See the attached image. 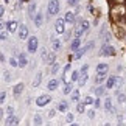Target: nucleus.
Returning a JSON list of instances; mask_svg holds the SVG:
<instances>
[{
  "instance_id": "obj_1",
  "label": "nucleus",
  "mask_w": 126,
  "mask_h": 126,
  "mask_svg": "<svg viewBox=\"0 0 126 126\" xmlns=\"http://www.w3.org/2000/svg\"><path fill=\"white\" fill-rule=\"evenodd\" d=\"M28 42H27V48H28V53H36L37 48H39V41H37L36 36H30L27 37Z\"/></svg>"
},
{
  "instance_id": "obj_2",
  "label": "nucleus",
  "mask_w": 126,
  "mask_h": 126,
  "mask_svg": "<svg viewBox=\"0 0 126 126\" xmlns=\"http://www.w3.org/2000/svg\"><path fill=\"white\" fill-rule=\"evenodd\" d=\"M47 11L50 16H56L59 13V0H50L48 6H47Z\"/></svg>"
},
{
  "instance_id": "obj_3",
  "label": "nucleus",
  "mask_w": 126,
  "mask_h": 126,
  "mask_svg": "<svg viewBox=\"0 0 126 126\" xmlns=\"http://www.w3.org/2000/svg\"><path fill=\"white\" fill-rule=\"evenodd\" d=\"M100 55H101V56H114V55H115V50H114L112 45L104 44V45L101 47V50H100Z\"/></svg>"
},
{
  "instance_id": "obj_4",
  "label": "nucleus",
  "mask_w": 126,
  "mask_h": 126,
  "mask_svg": "<svg viewBox=\"0 0 126 126\" xmlns=\"http://www.w3.org/2000/svg\"><path fill=\"white\" fill-rule=\"evenodd\" d=\"M50 101H51V96L50 95H41L39 98H36V104L39 106V108H44V106H47Z\"/></svg>"
},
{
  "instance_id": "obj_5",
  "label": "nucleus",
  "mask_w": 126,
  "mask_h": 126,
  "mask_svg": "<svg viewBox=\"0 0 126 126\" xmlns=\"http://www.w3.org/2000/svg\"><path fill=\"white\" fill-rule=\"evenodd\" d=\"M55 30L58 34H62V33L65 31V22H64V19H58V20L55 22Z\"/></svg>"
},
{
  "instance_id": "obj_6",
  "label": "nucleus",
  "mask_w": 126,
  "mask_h": 126,
  "mask_svg": "<svg viewBox=\"0 0 126 126\" xmlns=\"http://www.w3.org/2000/svg\"><path fill=\"white\" fill-rule=\"evenodd\" d=\"M17 34H19V39H27L28 37V27L22 23V25L17 28Z\"/></svg>"
},
{
  "instance_id": "obj_7",
  "label": "nucleus",
  "mask_w": 126,
  "mask_h": 126,
  "mask_svg": "<svg viewBox=\"0 0 126 126\" xmlns=\"http://www.w3.org/2000/svg\"><path fill=\"white\" fill-rule=\"evenodd\" d=\"M5 28L8 30V33H16L17 28H19V23L16 20H9V22L5 23Z\"/></svg>"
},
{
  "instance_id": "obj_8",
  "label": "nucleus",
  "mask_w": 126,
  "mask_h": 126,
  "mask_svg": "<svg viewBox=\"0 0 126 126\" xmlns=\"http://www.w3.org/2000/svg\"><path fill=\"white\" fill-rule=\"evenodd\" d=\"M17 64L20 69H23V67H27L28 65V59H27V55L25 53H19V56H17Z\"/></svg>"
},
{
  "instance_id": "obj_9",
  "label": "nucleus",
  "mask_w": 126,
  "mask_h": 126,
  "mask_svg": "<svg viewBox=\"0 0 126 126\" xmlns=\"http://www.w3.org/2000/svg\"><path fill=\"white\" fill-rule=\"evenodd\" d=\"M75 20H76V14L73 11H67L65 17H64V22L65 23H75Z\"/></svg>"
},
{
  "instance_id": "obj_10",
  "label": "nucleus",
  "mask_w": 126,
  "mask_h": 126,
  "mask_svg": "<svg viewBox=\"0 0 126 126\" xmlns=\"http://www.w3.org/2000/svg\"><path fill=\"white\" fill-rule=\"evenodd\" d=\"M23 87H25V84L23 83H17L16 86L13 87V94H14V96H19L23 92Z\"/></svg>"
},
{
  "instance_id": "obj_11",
  "label": "nucleus",
  "mask_w": 126,
  "mask_h": 126,
  "mask_svg": "<svg viewBox=\"0 0 126 126\" xmlns=\"http://www.w3.org/2000/svg\"><path fill=\"white\" fill-rule=\"evenodd\" d=\"M61 84V79H51V81H48V84H47V89L48 90H56L58 89V86Z\"/></svg>"
},
{
  "instance_id": "obj_12",
  "label": "nucleus",
  "mask_w": 126,
  "mask_h": 126,
  "mask_svg": "<svg viewBox=\"0 0 126 126\" xmlns=\"http://www.w3.org/2000/svg\"><path fill=\"white\" fill-rule=\"evenodd\" d=\"M79 45H81V39H79V37H75V39L72 41V44H70V50L72 51H76L79 48Z\"/></svg>"
},
{
  "instance_id": "obj_13",
  "label": "nucleus",
  "mask_w": 126,
  "mask_h": 126,
  "mask_svg": "<svg viewBox=\"0 0 126 126\" xmlns=\"http://www.w3.org/2000/svg\"><path fill=\"white\" fill-rule=\"evenodd\" d=\"M5 125H19V118L16 117V115H8V118L5 120Z\"/></svg>"
},
{
  "instance_id": "obj_14",
  "label": "nucleus",
  "mask_w": 126,
  "mask_h": 126,
  "mask_svg": "<svg viewBox=\"0 0 126 126\" xmlns=\"http://www.w3.org/2000/svg\"><path fill=\"white\" fill-rule=\"evenodd\" d=\"M115 78H117V76H109V78L106 79V84H104L106 89H112V87H115Z\"/></svg>"
},
{
  "instance_id": "obj_15",
  "label": "nucleus",
  "mask_w": 126,
  "mask_h": 126,
  "mask_svg": "<svg viewBox=\"0 0 126 126\" xmlns=\"http://www.w3.org/2000/svg\"><path fill=\"white\" fill-rule=\"evenodd\" d=\"M67 110H69V103L67 101H61L58 104V112H67Z\"/></svg>"
},
{
  "instance_id": "obj_16",
  "label": "nucleus",
  "mask_w": 126,
  "mask_h": 126,
  "mask_svg": "<svg viewBox=\"0 0 126 126\" xmlns=\"http://www.w3.org/2000/svg\"><path fill=\"white\" fill-rule=\"evenodd\" d=\"M108 70H109V65L104 64V62H101V64L96 65V73H104V72H108Z\"/></svg>"
},
{
  "instance_id": "obj_17",
  "label": "nucleus",
  "mask_w": 126,
  "mask_h": 126,
  "mask_svg": "<svg viewBox=\"0 0 126 126\" xmlns=\"http://www.w3.org/2000/svg\"><path fill=\"white\" fill-rule=\"evenodd\" d=\"M42 22H44V14L42 13H37L36 16H34V25L36 27H41Z\"/></svg>"
},
{
  "instance_id": "obj_18",
  "label": "nucleus",
  "mask_w": 126,
  "mask_h": 126,
  "mask_svg": "<svg viewBox=\"0 0 126 126\" xmlns=\"http://www.w3.org/2000/svg\"><path fill=\"white\" fill-rule=\"evenodd\" d=\"M83 33H84V31H83V28H81L79 25H76V27H75V30L72 31V34H73L75 37H79V39H81V37H83Z\"/></svg>"
},
{
  "instance_id": "obj_19",
  "label": "nucleus",
  "mask_w": 126,
  "mask_h": 126,
  "mask_svg": "<svg viewBox=\"0 0 126 126\" xmlns=\"http://www.w3.org/2000/svg\"><path fill=\"white\" fill-rule=\"evenodd\" d=\"M87 79H89V75H87V73H79V78H78V84H79V86H86Z\"/></svg>"
},
{
  "instance_id": "obj_20",
  "label": "nucleus",
  "mask_w": 126,
  "mask_h": 126,
  "mask_svg": "<svg viewBox=\"0 0 126 126\" xmlns=\"http://www.w3.org/2000/svg\"><path fill=\"white\" fill-rule=\"evenodd\" d=\"M104 78H108V72H104V73H98L95 78V84H101L104 81Z\"/></svg>"
},
{
  "instance_id": "obj_21",
  "label": "nucleus",
  "mask_w": 126,
  "mask_h": 126,
  "mask_svg": "<svg viewBox=\"0 0 126 126\" xmlns=\"http://www.w3.org/2000/svg\"><path fill=\"white\" fill-rule=\"evenodd\" d=\"M45 62H47L48 65L55 64V62H56V55H55V53H50V55H47V58H45Z\"/></svg>"
},
{
  "instance_id": "obj_22",
  "label": "nucleus",
  "mask_w": 126,
  "mask_h": 126,
  "mask_svg": "<svg viewBox=\"0 0 126 126\" xmlns=\"http://www.w3.org/2000/svg\"><path fill=\"white\" fill-rule=\"evenodd\" d=\"M51 47H53V51H59L61 47H62V44H61V41L53 39V41H51Z\"/></svg>"
},
{
  "instance_id": "obj_23",
  "label": "nucleus",
  "mask_w": 126,
  "mask_h": 126,
  "mask_svg": "<svg viewBox=\"0 0 126 126\" xmlns=\"http://www.w3.org/2000/svg\"><path fill=\"white\" fill-rule=\"evenodd\" d=\"M94 92H95L96 96H101V95H104L106 87H104V86H98V87H95V89H94Z\"/></svg>"
},
{
  "instance_id": "obj_24",
  "label": "nucleus",
  "mask_w": 126,
  "mask_h": 126,
  "mask_svg": "<svg viewBox=\"0 0 126 126\" xmlns=\"http://www.w3.org/2000/svg\"><path fill=\"white\" fill-rule=\"evenodd\" d=\"M34 11H36V3H31L30 6H28V17L30 19L34 17Z\"/></svg>"
},
{
  "instance_id": "obj_25",
  "label": "nucleus",
  "mask_w": 126,
  "mask_h": 126,
  "mask_svg": "<svg viewBox=\"0 0 126 126\" xmlns=\"http://www.w3.org/2000/svg\"><path fill=\"white\" fill-rule=\"evenodd\" d=\"M72 90H73V84H72V81H70V83H67V84H65L64 90H62V94H64V95H69Z\"/></svg>"
},
{
  "instance_id": "obj_26",
  "label": "nucleus",
  "mask_w": 126,
  "mask_h": 126,
  "mask_svg": "<svg viewBox=\"0 0 126 126\" xmlns=\"http://www.w3.org/2000/svg\"><path fill=\"white\" fill-rule=\"evenodd\" d=\"M41 81H42V73H36V78L33 81V87H37L41 84Z\"/></svg>"
},
{
  "instance_id": "obj_27",
  "label": "nucleus",
  "mask_w": 126,
  "mask_h": 126,
  "mask_svg": "<svg viewBox=\"0 0 126 126\" xmlns=\"http://www.w3.org/2000/svg\"><path fill=\"white\" fill-rule=\"evenodd\" d=\"M79 27L83 28V31L86 33L87 30H89V27H90V22H89V20H81V23H79Z\"/></svg>"
},
{
  "instance_id": "obj_28",
  "label": "nucleus",
  "mask_w": 126,
  "mask_h": 126,
  "mask_svg": "<svg viewBox=\"0 0 126 126\" xmlns=\"http://www.w3.org/2000/svg\"><path fill=\"white\" fill-rule=\"evenodd\" d=\"M79 98H81V95H79V90H75L73 94H72V101H73V103H78V101H79Z\"/></svg>"
},
{
  "instance_id": "obj_29",
  "label": "nucleus",
  "mask_w": 126,
  "mask_h": 126,
  "mask_svg": "<svg viewBox=\"0 0 126 126\" xmlns=\"http://www.w3.org/2000/svg\"><path fill=\"white\" fill-rule=\"evenodd\" d=\"M76 110H78L79 114H84V112H86V104H84V103H79V101H78V106H76Z\"/></svg>"
},
{
  "instance_id": "obj_30",
  "label": "nucleus",
  "mask_w": 126,
  "mask_h": 126,
  "mask_svg": "<svg viewBox=\"0 0 126 126\" xmlns=\"http://www.w3.org/2000/svg\"><path fill=\"white\" fill-rule=\"evenodd\" d=\"M78 78H79V72L73 70V72H72V83H73V81H78Z\"/></svg>"
},
{
  "instance_id": "obj_31",
  "label": "nucleus",
  "mask_w": 126,
  "mask_h": 126,
  "mask_svg": "<svg viewBox=\"0 0 126 126\" xmlns=\"http://www.w3.org/2000/svg\"><path fill=\"white\" fill-rule=\"evenodd\" d=\"M117 100H118V103H125V101H126L125 94H120V92H117Z\"/></svg>"
},
{
  "instance_id": "obj_32",
  "label": "nucleus",
  "mask_w": 126,
  "mask_h": 126,
  "mask_svg": "<svg viewBox=\"0 0 126 126\" xmlns=\"http://www.w3.org/2000/svg\"><path fill=\"white\" fill-rule=\"evenodd\" d=\"M58 70H59V64H58V62H55V64H51V75L58 73Z\"/></svg>"
},
{
  "instance_id": "obj_33",
  "label": "nucleus",
  "mask_w": 126,
  "mask_h": 126,
  "mask_svg": "<svg viewBox=\"0 0 126 126\" xmlns=\"http://www.w3.org/2000/svg\"><path fill=\"white\" fill-rule=\"evenodd\" d=\"M33 122H34V125H42V117H41V115H34Z\"/></svg>"
},
{
  "instance_id": "obj_34",
  "label": "nucleus",
  "mask_w": 126,
  "mask_h": 126,
  "mask_svg": "<svg viewBox=\"0 0 126 126\" xmlns=\"http://www.w3.org/2000/svg\"><path fill=\"white\" fill-rule=\"evenodd\" d=\"M9 65H11V67H19L16 58H9Z\"/></svg>"
},
{
  "instance_id": "obj_35",
  "label": "nucleus",
  "mask_w": 126,
  "mask_h": 126,
  "mask_svg": "<svg viewBox=\"0 0 126 126\" xmlns=\"http://www.w3.org/2000/svg\"><path fill=\"white\" fill-rule=\"evenodd\" d=\"M84 104H94V98H92V96H86V98H84Z\"/></svg>"
},
{
  "instance_id": "obj_36",
  "label": "nucleus",
  "mask_w": 126,
  "mask_h": 126,
  "mask_svg": "<svg viewBox=\"0 0 126 126\" xmlns=\"http://www.w3.org/2000/svg\"><path fill=\"white\" fill-rule=\"evenodd\" d=\"M5 100H6V92H0V104L5 103Z\"/></svg>"
},
{
  "instance_id": "obj_37",
  "label": "nucleus",
  "mask_w": 126,
  "mask_h": 126,
  "mask_svg": "<svg viewBox=\"0 0 126 126\" xmlns=\"http://www.w3.org/2000/svg\"><path fill=\"white\" fill-rule=\"evenodd\" d=\"M87 70H89V65L84 64L83 67H81V70H79V73H87Z\"/></svg>"
},
{
  "instance_id": "obj_38",
  "label": "nucleus",
  "mask_w": 126,
  "mask_h": 126,
  "mask_svg": "<svg viewBox=\"0 0 126 126\" xmlns=\"http://www.w3.org/2000/svg\"><path fill=\"white\" fill-rule=\"evenodd\" d=\"M67 3H69V6H76V5H78V0H67Z\"/></svg>"
},
{
  "instance_id": "obj_39",
  "label": "nucleus",
  "mask_w": 126,
  "mask_h": 126,
  "mask_svg": "<svg viewBox=\"0 0 126 126\" xmlns=\"http://www.w3.org/2000/svg\"><path fill=\"white\" fill-rule=\"evenodd\" d=\"M65 120H67V122H69V123H73V114H67Z\"/></svg>"
},
{
  "instance_id": "obj_40",
  "label": "nucleus",
  "mask_w": 126,
  "mask_h": 126,
  "mask_svg": "<svg viewBox=\"0 0 126 126\" xmlns=\"http://www.w3.org/2000/svg\"><path fill=\"white\" fill-rule=\"evenodd\" d=\"M3 78H5V81H11V75H9V72H5Z\"/></svg>"
},
{
  "instance_id": "obj_41",
  "label": "nucleus",
  "mask_w": 126,
  "mask_h": 126,
  "mask_svg": "<svg viewBox=\"0 0 126 126\" xmlns=\"http://www.w3.org/2000/svg\"><path fill=\"white\" fill-rule=\"evenodd\" d=\"M94 106H95V108H100V106H101V101H100L98 98H95V100H94Z\"/></svg>"
},
{
  "instance_id": "obj_42",
  "label": "nucleus",
  "mask_w": 126,
  "mask_h": 126,
  "mask_svg": "<svg viewBox=\"0 0 126 126\" xmlns=\"http://www.w3.org/2000/svg\"><path fill=\"white\" fill-rule=\"evenodd\" d=\"M6 112H8V115H11V114H14V108H13V106H8Z\"/></svg>"
},
{
  "instance_id": "obj_43",
  "label": "nucleus",
  "mask_w": 126,
  "mask_h": 126,
  "mask_svg": "<svg viewBox=\"0 0 126 126\" xmlns=\"http://www.w3.org/2000/svg\"><path fill=\"white\" fill-rule=\"evenodd\" d=\"M6 37H8V34H6V33H0V41H5V39H6Z\"/></svg>"
},
{
  "instance_id": "obj_44",
  "label": "nucleus",
  "mask_w": 126,
  "mask_h": 126,
  "mask_svg": "<svg viewBox=\"0 0 126 126\" xmlns=\"http://www.w3.org/2000/svg\"><path fill=\"white\" fill-rule=\"evenodd\" d=\"M55 115H56V109H51L50 112H48V117H50V118H51V117H55Z\"/></svg>"
},
{
  "instance_id": "obj_45",
  "label": "nucleus",
  "mask_w": 126,
  "mask_h": 126,
  "mask_svg": "<svg viewBox=\"0 0 126 126\" xmlns=\"http://www.w3.org/2000/svg\"><path fill=\"white\" fill-rule=\"evenodd\" d=\"M47 55H48V53L45 51V48H44V50L41 51V56H42V59H45V58H47Z\"/></svg>"
},
{
  "instance_id": "obj_46",
  "label": "nucleus",
  "mask_w": 126,
  "mask_h": 126,
  "mask_svg": "<svg viewBox=\"0 0 126 126\" xmlns=\"http://www.w3.org/2000/svg\"><path fill=\"white\" fill-rule=\"evenodd\" d=\"M89 118H95V110H89Z\"/></svg>"
},
{
  "instance_id": "obj_47",
  "label": "nucleus",
  "mask_w": 126,
  "mask_h": 126,
  "mask_svg": "<svg viewBox=\"0 0 126 126\" xmlns=\"http://www.w3.org/2000/svg\"><path fill=\"white\" fill-rule=\"evenodd\" d=\"M70 36H73V34H72V31H67V33H65V41H69Z\"/></svg>"
},
{
  "instance_id": "obj_48",
  "label": "nucleus",
  "mask_w": 126,
  "mask_h": 126,
  "mask_svg": "<svg viewBox=\"0 0 126 126\" xmlns=\"http://www.w3.org/2000/svg\"><path fill=\"white\" fill-rule=\"evenodd\" d=\"M5 14V8H3V5H0V17H2Z\"/></svg>"
},
{
  "instance_id": "obj_49",
  "label": "nucleus",
  "mask_w": 126,
  "mask_h": 126,
  "mask_svg": "<svg viewBox=\"0 0 126 126\" xmlns=\"http://www.w3.org/2000/svg\"><path fill=\"white\" fill-rule=\"evenodd\" d=\"M5 61H6V58H5V55H3V53H0V62H5Z\"/></svg>"
},
{
  "instance_id": "obj_50",
  "label": "nucleus",
  "mask_w": 126,
  "mask_h": 126,
  "mask_svg": "<svg viewBox=\"0 0 126 126\" xmlns=\"http://www.w3.org/2000/svg\"><path fill=\"white\" fill-rule=\"evenodd\" d=\"M109 41H110V36H109V34H106V36H104V44H108Z\"/></svg>"
},
{
  "instance_id": "obj_51",
  "label": "nucleus",
  "mask_w": 126,
  "mask_h": 126,
  "mask_svg": "<svg viewBox=\"0 0 126 126\" xmlns=\"http://www.w3.org/2000/svg\"><path fill=\"white\" fill-rule=\"evenodd\" d=\"M3 28H5V22L0 20V30H3Z\"/></svg>"
},
{
  "instance_id": "obj_52",
  "label": "nucleus",
  "mask_w": 126,
  "mask_h": 126,
  "mask_svg": "<svg viewBox=\"0 0 126 126\" xmlns=\"http://www.w3.org/2000/svg\"><path fill=\"white\" fill-rule=\"evenodd\" d=\"M2 118H3V109H0V122H2Z\"/></svg>"
},
{
  "instance_id": "obj_53",
  "label": "nucleus",
  "mask_w": 126,
  "mask_h": 126,
  "mask_svg": "<svg viewBox=\"0 0 126 126\" xmlns=\"http://www.w3.org/2000/svg\"><path fill=\"white\" fill-rule=\"evenodd\" d=\"M22 2H28V0H22Z\"/></svg>"
},
{
  "instance_id": "obj_54",
  "label": "nucleus",
  "mask_w": 126,
  "mask_h": 126,
  "mask_svg": "<svg viewBox=\"0 0 126 126\" xmlns=\"http://www.w3.org/2000/svg\"><path fill=\"white\" fill-rule=\"evenodd\" d=\"M5 2H6V3H8V2H9V0H5Z\"/></svg>"
},
{
  "instance_id": "obj_55",
  "label": "nucleus",
  "mask_w": 126,
  "mask_h": 126,
  "mask_svg": "<svg viewBox=\"0 0 126 126\" xmlns=\"http://www.w3.org/2000/svg\"><path fill=\"white\" fill-rule=\"evenodd\" d=\"M125 103H126V101H125Z\"/></svg>"
}]
</instances>
